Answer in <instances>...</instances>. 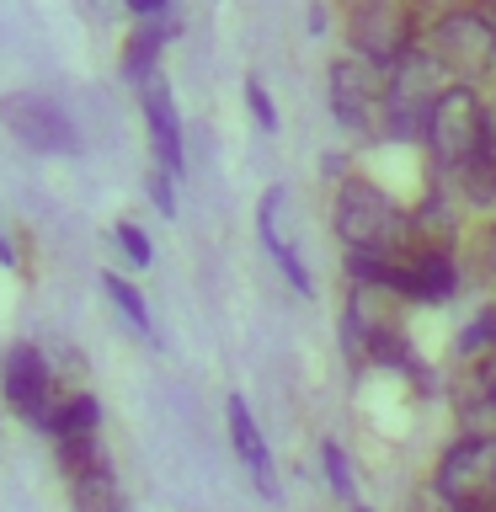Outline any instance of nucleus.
<instances>
[{"mask_svg":"<svg viewBox=\"0 0 496 512\" xmlns=\"http://www.w3.org/2000/svg\"><path fill=\"white\" fill-rule=\"evenodd\" d=\"M448 86H454V80L443 75V64L432 59L427 48H411L406 59H395V64H390L379 123L390 128L395 139H416V134L427 139V112H432V102H438Z\"/></svg>","mask_w":496,"mask_h":512,"instance_id":"f257e3e1","label":"nucleus"},{"mask_svg":"<svg viewBox=\"0 0 496 512\" xmlns=\"http://www.w3.org/2000/svg\"><path fill=\"white\" fill-rule=\"evenodd\" d=\"M427 144L438 155L443 171H464L470 160L491 144V123H486V107L470 86H448L427 112Z\"/></svg>","mask_w":496,"mask_h":512,"instance_id":"f03ea898","label":"nucleus"},{"mask_svg":"<svg viewBox=\"0 0 496 512\" xmlns=\"http://www.w3.org/2000/svg\"><path fill=\"white\" fill-rule=\"evenodd\" d=\"M336 230H342L352 251H395L411 224L374 182H342V192H336Z\"/></svg>","mask_w":496,"mask_h":512,"instance_id":"7ed1b4c3","label":"nucleus"},{"mask_svg":"<svg viewBox=\"0 0 496 512\" xmlns=\"http://www.w3.org/2000/svg\"><path fill=\"white\" fill-rule=\"evenodd\" d=\"M422 48L443 64V75L454 80V86H475V80L491 70V59H496L491 22H486V16H475V11L443 16V22L427 32V43H422Z\"/></svg>","mask_w":496,"mask_h":512,"instance_id":"20e7f679","label":"nucleus"},{"mask_svg":"<svg viewBox=\"0 0 496 512\" xmlns=\"http://www.w3.org/2000/svg\"><path fill=\"white\" fill-rule=\"evenodd\" d=\"M443 502L459 512H486L496 502V438H464L438 459V486Z\"/></svg>","mask_w":496,"mask_h":512,"instance_id":"39448f33","label":"nucleus"},{"mask_svg":"<svg viewBox=\"0 0 496 512\" xmlns=\"http://www.w3.org/2000/svg\"><path fill=\"white\" fill-rule=\"evenodd\" d=\"M0 123H6L11 134L22 139L27 150H38V155H75L80 150V134L70 123V112H64L54 96H43V91L0 96Z\"/></svg>","mask_w":496,"mask_h":512,"instance_id":"423d86ee","label":"nucleus"},{"mask_svg":"<svg viewBox=\"0 0 496 512\" xmlns=\"http://www.w3.org/2000/svg\"><path fill=\"white\" fill-rule=\"evenodd\" d=\"M0 395H6V406L22 416L27 427L43 422L48 406L59 400V384H54V368H48L43 347L16 342L6 358H0Z\"/></svg>","mask_w":496,"mask_h":512,"instance_id":"0eeeda50","label":"nucleus"},{"mask_svg":"<svg viewBox=\"0 0 496 512\" xmlns=\"http://www.w3.org/2000/svg\"><path fill=\"white\" fill-rule=\"evenodd\" d=\"M331 112L352 134H368L384 112V75L368 59H336L331 64Z\"/></svg>","mask_w":496,"mask_h":512,"instance_id":"6e6552de","label":"nucleus"},{"mask_svg":"<svg viewBox=\"0 0 496 512\" xmlns=\"http://www.w3.org/2000/svg\"><path fill=\"white\" fill-rule=\"evenodd\" d=\"M352 48L368 64H395L411 54V16L395 0H363L352 11Z\"/></svg>","mask_w":496,"mask_h":512,"instance_id":"1a4fd4ad","label":"nucleus"},{"mask_svg":"<svg viewBox=\"0 0 496 512\" xmlns=\"http://www.w3.org/2000/svg\"><path fill=\"white\" fill-rule=\"evenodd\" d=\"M139 107H144V123H150L155 166L166 176H182V118H176V102H171V91L160 75L139 80Z\"/></svg>","mask_w":496,"mask_h":512,"instance_id":"9d476101","label":"nucleus"},{"mask_svg":"<svg viewBox=\"0 0 496 512\" xmlns=\"http://www.w3.org/2000/svg\"><path fill=\"white\" fill-rule=\"evenodd\" d=\"M224 416H230V443H235V454L246 459V470H251V480H256V491H262V496H278V480H272V454H267L262 432H256V422H251L246 400L230 395Z\"/></svg>","mask_w":496,"mask_h":512,"instance_id":"9b49d317","label":"nucleus"},{"mask_svg":"<svg viewBox=\"0 0 496 512\" xmlns=\"http://www.w3.org/2000/svg\"><path fill=\"white\" fill-rule=\"evenodd\" d=\"M395 294H406L411 304H443L448 294H454V262H448L443 251H422L416 262L400 267Z\"/></svg>","mask_w":496,"mask_h":512,"instance_id":"f8f14e48","label":"nucleus"},{"mask_svg":"<svg viewBox=\"0 0 496 512\" xmlns=\"http://www.w3.org/2000/svg\"><path fill=\"white\" fill-rule=\"evenodd\" d=\"M64 480H70L75 512H123V491H118V475H112L107 454L91 459V464H80V470L64 475Z\"/></svg>","mask_w":496,"mask_h":512,"instance_id":"ddd939ff","label":"nucleus"},{"mask_svg":"<svg viewBox=\"0 0 496 512\" xmlns=\"http://www.w3.org/2000/svg\"><path fill=\"white\" fill-rule=\"evenodd\" d=\"M160 48H166V22H144V27H134L128 32V43H123V75L134 80H150V75H160L155 64H160Z\"/></svg>","mask_w":496,"mask_h":512,"instance_id":"4468645a","label":"nucleus"},{"mask_svg":"<svg viewBox=\"0 0 496 512\" xmlns=\"http://www.w3.org/2000/svg\"><path fill=\"white\" fill-rule=\"evenodd\" d=\"M102 288H107V299L128 315V326L150 336V310H144V294H139V288L128 283V278H118V272H102Z\"/></svg>","mask_w":496,"mask_h":512,"instance_id":"2eb2a0df","label":"nucleus"},{"mask_svg":"<svg viewBox=\"0 0 496 512\" xmlns=\"http://www.w3.org/2000/svg\"><path fill=\"white\" fill-rule=\"evenodd\" d=\"M459 187L470 192L475 203H491L496 198V144H486V150H480L470 166L459 171Z\"/></svg>","mask_w":496,"mask_h":512,"instance_id":"dca6fc26","label":"nucleus"},{"mask_svg":"<svg viewBox=\"0 0 496 512\" xmlns=\"http://www.w3.org/2000/svg\"><path fill=\"white\" fill-rule=\"evenodd\" d=\"M496 347V310H480L470 326L459 331V352L464 358H480V352H491Z\"/></svg>","mask_w":496,"mask_h":512,"instance_id":"f3484780","label":"nucleus"},{"mask_svg":"<svg viewBox=\"0 0 496 512\" xmlns=\"http://www.w3.org/2000/svg\"><path fill=\"white\" fill-rule=\"evenodd\" d=\"M112 235H118V246H123V256H128V267H150V262H155V246H150V235H144L139 224H128V219H123Z\"/></svg>","mask_w":496,"mask_h":512,"instance_id":"a211bd4d","label":"nucleus"},{"mask_svg":"<svg viewBox=\"0 0 496 512\" xmlns=\"http://www.w3.org/2000/svg\"><path fill=\"white\" fill-rule=\"evenodd\" d=\"M246 107H251V118H256L262 134H278V107H272V96H267V86L256 75L246 80Z\"/></svg>","mask_w":496,"mask_h":512,"instance_id":"6ab92c4d","label":"nucleus"},{"mask_svg":"<svg viewBox=\"0 0 496 512\" xmlns=\"http://www.w3.org/2000/svg\"><path fill=\"white\" fill-rule=\"evenodd\" d=\"M320 459H326V475H331L336 496H352V475H347V459H342V448H336V443H326V448H320Z\"/></svg>","mask_w":496,"mask_h":512,"instance_id":"aec40b11","label":"nucleus"},{"mask_svg":"<svg viewBox=\"0 0 496 512\" xmlns=\"http://www.w3.org/2000/svg\"><path fill=\"white\" fill-rule=\"evenodd\" d=\"M150 198H155V208H160V214H166V219L176 214V192H171V176L160 171V166L150 171Z\"/></svg>","mask_w":496,"mask_h":512,"instance_id":"412c9836","label":"nucleus"},{"mask_svg":"<svg viewBox=\"0 0 496 512\" xmlns=\"http://www.w3.org/2000/svg\"><path fill=\"white\" fill-rule=\"evenodd\" d=\"M123 6L134 11V16H144V22H155V16L171 11V0H123Z\"/></svg>","mask_w":496,"mask_h":512,"instance_id":"4be33fe9","label":"nucleus"},{"mask_svg":"<svg viewBox=\"0 0 496 512\" xmlns=\"http://www.w3.org/2000/svg\"><path fill=\"white\" fill-rule=\"evenodd\" d=\"M486 400H491V406H496V368H491V374H486Z\"/></svg>","mask_w":496,"mask_h":512,"instance_id":"5701e85b","label":"nucleus"},{"mask_svg":"<svg viewBox=\"0 0 496 512\" xmlns=\"http://www.w3.org/2000/svg\"><path fill=\"white\" fill-rule=\"evenodd\" d=\"M0 262H6V267L16 262V256H11V246H6V235H0Z\"/></svg>","mask_w":496,"mask_h":512,"instance_id":"b1692460","label":"nucleus"},{"mask_svg":"<svg viewBox=\"0 0 496 512\" xmlns=\"http://www.w3.org/2000/svg\"><path fill=\"white\" fill-rule=\"evenodd\" d=\"M486 22H491V38H496V0H491V16H486Z\"/></svg>","mask_w":496,"mask_h":512,"instance_id":"393cba45","label":"nucleus"},{"mask_svg":"<svg viewBox=\"0 0 496 512\" xmlns=\"http://www.w3.org/2000/svg\"><path fill=\"white\" fill-rule=\"evenodd\" d=\"M486 512H496V502H491V507H486Z\"/></svg>","mask_w":496,"mask_h":512,"instance_id":"a878e982","label":"nucleus"}]
</instances>
